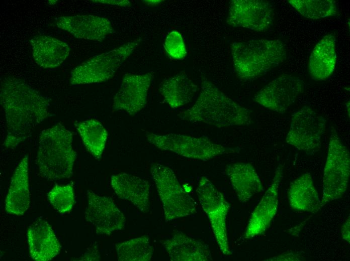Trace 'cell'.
I'll list each match as a JSON object with an SVG mask.
<instances>
[{
    "label": "cell",
    "mask_w": 350,
    "mask_h": 261,
    "mask_svg": "<svg viewBox=\"0 0 350 261\" xmlns=\"http://www.w3.org/2000/svg\"><path fill=\"white\" fill-rule=\"evenodd\" d=\"M0 100L6 120L3 143L6 148L15 147L31 137L49 114V99L15 77L1 79Z\"/></svg>",
    "instance_id": "obj_1"
},
{
    "label": "cell",
    "mask_w": 350,
    "mask_h": 261,
    "mask_svg": "<svg viewBox=\"0 0 350 261\" xmlns=\"http://www.w3.org/2000/svg\"><path fill=\"white\" fill-rule=\"evenodd\" d=\"M201 88L193 105L178 114L181 119L218 127L251 123L250 110L228 97L211 81L203 78Z\"/></svg>",
    "instance_id": "obj_2"
},
{
    "label": "cell",
    "mask_w": 350,
    "mask_h": 261,
    "mask_svg": "<svg viewBox=\"0 0 350 261\" xmlns=\"http://www.w3.org/2000/svg\"><path fill=\"white\" fill-rule=\"evenodd\" d=\"M76 158L72 148V134L61 123L41 132L36 162L43 178L49 181L69 178Z\"/></svg>",
    "instance_id": "obj_3"
},
{
    "label": "cell",
    "mask_w": 350,
    "mask_h": 261,
    "mask_svg": "<svg viewBox=\"0 0 350 261\" xmlns=\"http://www.w3.org/2000/svg\"><path fill=\"white\" fill-rule=\"evenodd\" d=\"M231 49L235 71L244 80L262 75L287 57L285 46L278 39H255L234 42Z\"/></svg>",
    "instance_id": "obj_4"
},
{
    "label": "cell",
    "mask_w": 350,
    "mask_h": 261,
    "mask_svg": "<svg viewBox=\"0 0 350 261\" xmlns=\"http://www.w3.org/2000/svg\"><path fill=\"white\" fill-rule=\"evenodd\" d=\"M350 175V155L336 129L331 127L323 178L321 207L342 197Z\"/></svg>",
    "instance_id": "obj_5"
},
{
    "label": "cell",
    "mask_w": 350,
    "mask_h": 261,
    "mask_svg": "<svg viewBox=\"0 0 350 261\" xmlns=\"http://www.w3.org/2000/svg\"><path fill=\"white\" fill-rule=\"evenodd\" d=\"M150 172L162 204L166 222L196 212V201L180 184L172 169L156 163L151 166Z\"/></svg>",
    "instance_id": "obj_6"
},
{
    "label": "cell",
    "mask_w": 350,
    "mask_h": 261,
    "mask_svg": "<svg viewBox=\"0 0 350 261\" xmlns=\"http://www.w3.org/2000/svg\"><path fill=\"white\" fill-rule=\"evenodd\" d=\"M141 41V38L135 39L90 58L71 71L70 83L76 85L108 81L114 76Z\"/></svg>",
    "instance_id": "obj_7"
},
{
    "label": "cell",
    "mask_w": 350,
    "mask_h": 261,
    "mask_svg": "<svg viewBox=\"0 0 350 261\" xmlns=\"http://www.w3.org/2000/svg\"><path fill=\"white\" fill-rule=\"evenodd\" d=\"M146 137L150 143L160 150L203 161L235 151L233 148L215 143L206 138L173 133L156 135L149 132L146 133Z\"/></svg>",
    "instance_id": "obj_8"
},
{
    "label": "cell",
    "mask_w": 350,
    "mask_h": 261,
    "mask_svg": "<svg viewBox=\"0 0 350 261\" xmlns=\"http://www.w3.org/2000/svg\"><path fill=\"white\" fill-rule=\"evenodd\" d=\"M196 192L202 208L208 216L220 250L224 255H230L226 228L229 204L222 193L205 176L201 177Z\"/></svg>",
    "instance_id": "obj_9"
},
{
    "label": "cell",
    "mask_w": 350,
    "mask_h": 261,
    "mask_svg": "<svg viewBox=\"0 0 350 261\" xmlns=\"http://www.w3.org/2000/svg\"><path fill=\"white\" fill-rule=\"evenodd\" d=\"M325 118L309 106H305L292 115L286 142L308 155L319 151L325 130Z\"/></svg>",
    "instance_id": "obj_10"
},
{
    "label": "cell",
    "mask_w": 350,
    "mask_h": 261,
    "mask_svg": "<svg viewBox=\"0 0 350 261\" xmlns=\"http://www.w3.org/2000/svg\"><path fill=\"white\" fill-rule=\"evenodd\" d=\"M304 83L300 78L283 74L265 86L253 99L265 108L284 113L304 92Z\"/></svg>",
    "instance_id": "obj_11"
},
{
    "label": "cell",
    "mask_w": 350,
    "mask_h": 261,
    "mask_svg": "<svg viewBox=\"0 0 350 261\" xmlns=\"http://www.w3.org/2000/svg\"><path fill=\"white\" fill-rule=\"evenodd\" d=\"M272 4L262 0H232L226 23L233 27L264 32L273 24Z\"/></svg>",
    "instance_id": "obj_12"
},
{
    "label": "cell",
    "mask_w": 350,
    "mask_h": 261,
    "mask_svg": "<svg viewBox=\"0 0 350 261\" xmlns=\"http://www.w3.org/2000/svg\"><path fill=\"white\" fill-rule=\"evenodd\" d=\"M87 197L85 219L95 227L97 234L110 235L124 227L125 216L112 198L90 190L87 191Z\"/></svg>",
    "instance_id": "obj_13"
},
{
    "label": "cell",
    "mask_w": 350,
    "mask_h": 261,
    "mask_svg": "<svg viewBox=\"0 0 350 261\" xmlns=\"http://www.w3.org/2000/svg\"><path fill=\"white\" fill-rule=\"evenodd\" d=\"M153 77L152 72L142 74H125L114 97L113 110H124L131 115L142 110L146 103L147 93Z\"/></svg>",
    "instance_id": "obj_14"
},
{
    "label": "cell",
    "mask_w": 350,
    "mask_h": 261,
    "mask_svg": "<svg viewBox=\"0 0 350 261\" xmlns=\"http://www.w3.org/2000/svg\"><path fill=\"white\" fill-rule=\"evenodd\" d=\"M283 178V167H277L273 181L251 214L244 234L249 239L264 233L276 215L278 205V190Z\"/></svg>",
    "instance_id": "obj_15"
},
{
    "label": "cell",
    "mask_w": 350,
    "mask_h": 261,
    "mask_svg": "<svg viewBox=\"0 0 350 261\" xmlns=\"http://www.w3.org/2000/svg\"><path fill=\"white\" fill-rule=\"evenodd\" d=\"M55 21L58 28L80 39L102 41L114 32L108 19L93 15L60 17Z\"/></svg>",
    "instance_id": "obj_16"
},
{
    "label": "cell",
    "mask_w": 350,
    "mask_h": 261,
    "mask_svg": "<svg viewBox=\"0 0 350 261\" xmlns=\"http://www.w3.org/2000/svg\"><path fill=\"white\" fill-rule=\"evenodd\" d=\"M31 257L37 261H48L58 255L61 245L49 223L39 218L31 224L27 230Z\"/></svg>",
    "instance_id": "obj_17"
},
{
    "label": "cell",
    "mask_w": 350,
    "mask_h": 261,
    "mask_svg": "<svg viewBox=\"0 0 350 261\" xmlns=\"http://www.w3.org/2000/svg\"><path fill=\"white\" fill-rule=\"evenodd\" d=\"M111 184L119 198L130 201L142 212L149 211L150 186L147 181L121 173L111 176Z\"/></svg>",
    "instance_id": "obj_18"
},
{
    "label": "cell",
    "mask_w": 350,
    "mask_h": 261,
    "mask_svg": "<svg viewBox=\"0 0 350 261\" xmlns=\"http://www.w3.org/2000/svg\"><path fill=\"white\" fill-rule=\"evenodd\" d=\"M172 261L212 260L209 246L184 233L177 231L173 235L160 241Z\"/></svg>",
    "instance_id": "obj_19"
},
{
    "label": "cell",
    "mask_w": 350,
    "mask_h": 261,
    "mask_svg": "<svg viewBox=\"0 0 350 261\" xmlns=\"http://www.w3.org/2000/svg\"><path fill=\"white\" fill-rule=\"evenodd\" d=\"M30 203L28 156L26 155L16 167L11 178L5 200V210L11 214L23 215Z\"/></svg>",
    "instance_id": "obj_20"
},
{
    "label": "cell",
    "mask_w": 350,
    "mask_h": 261,
    "mask_svg": "<svg viewBox=\"0 0 350 261\" xmlns=\"http://www.w3.org/2000/svg\"><path fill=\"white\" fill-rule=\"evenodd\" d=\"M32 55L36 63L44 68H54L64 62L70 49L64 42L43 35L33 37L30 40Z\"/></svg>",
    "instance_id": "obj_21"
},
{
    "label": "cell",
    "mask_w": 350,
    "mask_h": 261,
    "mask_svg": "<svg viewBox=\"0 0 350 261\" xmlns=\"http://www.w3.org/2000/svg\"><path fill=\"white\" fill-rule=\"evenodd\" d=\"M336 38L333 34L324 36L315 46L310 56L308 71L316 81L328 78L336 65Z\"/></svg>",
    "instance_id": "obj_22"
},
{
    "label": "cell",
    "mask_w": 350,
    "mask_h": 261,
    "mask_svg": "<svg viewBox=\"0 0 350 261\" xmlns=\"http://www.w3.org/2000/svg\"><path fill=\"white\" fill-rule=\"evenodd\" d=\"M226 173L241 203L246 202L253 195L263 190L259 177L249 163L229 164L226 167Z\"/></svg>",
    "instance_id": "obj_23"
},
{
    "label": "cell",
    "mask_w": 350,
    "mask_h": 261,
    "mask_svg": "<svg viewBox=\"0 0 350 261\" xmlns=\"http://www.w3.org/2000/svg\"><path fill=\"white\" fill-rule=\"evenodd\" d=\"M288 197L290 207L295 210L315 213L321 209V201L309 173L291 183Z\"/></svg>",
    "instance_id": "obj_24"
},
{
    "label": "cell",
    "mask_w": 350,
    "mask_h": 261,
    "mask_svg": "<svg viewBox=\"0 0 350 261\" xmlns=\"http://www.w3.org/2000/svg\"><path fill=\"white\" fill-rule=\"evenodd\" d=\"M198 90L197 85L184 72L163 80L159 86L160 94L172 108L188 103L196 95Z\"/></svg>",
    "instance_id": "obj_25"
},
{
    "label": "cell",
    "mask_w": 350,
    "mask_h": 261,
    "mask_svg": "<svg viewBox=\"0 0 350 261\" xmlns=\"http://www.w3.org/2000/svg\"><path fill=\"white\" fill-rule=\"evenodd\" d=\"M74 125L88 151L100 159L106 146L108 133L98 120L90 119L75 122Z\"/></svg>",
    "instance_id": "obj_26"
},
{
    "label": "cell",
    "mask_w": 350,
    "mask_h": 261,
    "mask_svg": "<svg viewBox=\"0 0 350 261\" xmlns=\"http://www.w3.org/2000/svg\"><path fill=\"white\" fill-rule=\"evenodd\" d=\"M115 246L120 261H148L151 259L154 251L147 235L117 243Z\"/></svg>",
    "instance_id": "obj_27"
},
{
    "label": "cell",
    "mask_w": 350,
    "mask_h": 261,
    "mask_svg": "<svg viewBox=\"0 0 350 261\" xmlns=\"http://www.w3.org/2000/svg\"><path fill=\"white\" fill-rule=\"evenodd\" d=\"M288 3L303 17L312 20L334 16L337 12L333 0H290Z\"/></svg>",
    "instance_id": "obj_28"
},
{
    "label": "cell",
    "mask_w": 350,
    "mask_h": 261,
    "mask_svg": "<svg viewBox=\"0 0 350 261\" xmlns=\"http://www.w3.org/2000/svg\"><path fill=\"white\" fill-rule=\"evenodd\" d=\"M47 198L58 212H68L72 209L75 202L73 186L70 184L56 185L48 192Z\"/></svg>",
    "instance_id": "obj_29"
},
{
    "label": "cell",
    "mask_w": 350,
    "mask_h": 261,
    "mask_svg": "<svg viewBox=\"0 0 350 261\" xmlns=\"http://www.w3.org/2000/svg\"><path fill=\"white\" fill-rule=\"evenodd\" d=\"M164 49L168 55L175 60H182L187 55V49L183 38L180 32L172 31L165 38Z\"/></svg>",
    "instance_id": "obj_30"
},
{
    "label": "cell",
    "mask_w": 350,
    "mask_h": 261,
    "mask_svg": "<svg viewBox=\"0 0 350 261\" xmlns=\"http://www.w3.org/2000/svg\"><path fill=\"white\" fill-rule=\"evenodd\" d=\"M303 258L299 254L294 253L293 252L284 253L277 256L268 258L265 260H303Z\"/></svg>",
    "instance_id": "obj_31"
},
{
    "label": "cell",
    "mask_w": 350,
    "mask_h": 261,
    "mask_svg": "<svg viewBox=\"0 0 350 261\" xmlns=\"http://www.w3.org/2000/svg\"><path fill=\"white\" fill-rule=\"evenodd\" d=\"M92 2L98 3H101L104 4L118 6L120 7H130L131 6L130 2L127 0L122 1H113V0H98V1H92Z\"/></svg>",
    "instance_id": "obj_32"
},
{
    "label": "cell",
    "mask_w": 350,
    "mask_h": 261,
    "mask_svg": "<svg viewBox=\"0 0 350 261\" xmlns=\"http://www.w3.org/2000/svg\"><path fill=\"white\" fill-rule=\"evenodd\" d=\"M349 228H350V221H349V216L347 218L346 220L343 223L341 227V235L342 238L346 241L348 243H349L350 237H349Z\"/></svg>",
    "instance_id": "obj_33"
},
{
    "label": "cell",
    "mask_w": 350,
    "mask_h": 261,
    "mask_svg": "<svg viewBox=\"0 0 350 261\" xmlns=\"http://www.w3.org/2000/svg\"><path fill=\"white\" fill-rule=\"evenodd\" d=\"M144 3L147 5L154 6L160 4L162 1L160 0H152V1H143Z\"/></svg>",
    "instance_id": "obj_34"
}]
</instances>
